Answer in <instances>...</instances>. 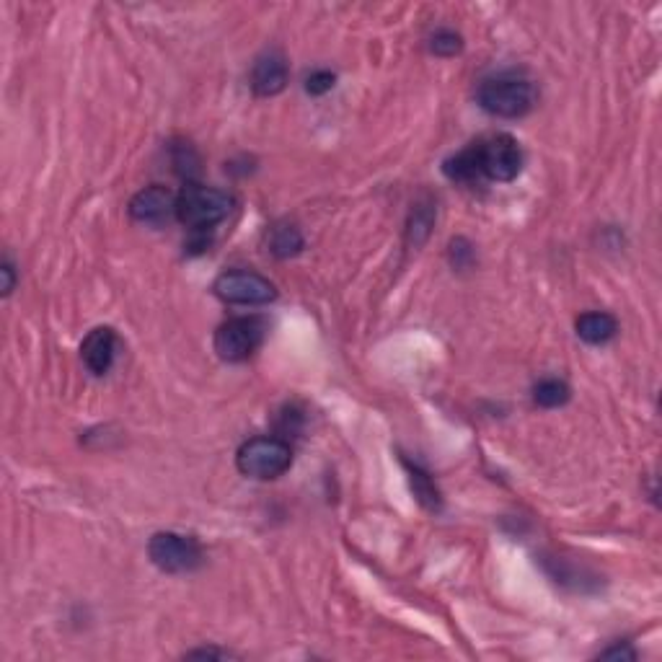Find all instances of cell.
Segmentation results:
<instances>
[{
    "label": "cell",
    "instance_id": "obj_1",
    "mask_svg": "<svg viewBox=\"0 0 662 662\" xmlns=\"http://www.w3.org/2000/svg\"><path fill=\"white\" fill-rule=\"evenodd\" d=\"M476 101L484 112L500 119L525 117L536 107L538 91L533 81L518 73H500L484 78L476 91Z\"/></svg>",
    "mask_w": 662,
    "mask_h": 662
},
{
    "label": "cell",
    "instance_id": "obj_2",
    "mask_svg": "<svg viewBox=\"0 0 662 662\" xmlns=\"http://www.w3.org/2000/svg\"><path fill=\"white\" fill-rule=\"evenodd\" d=\"M233 210V197L218 187L187 184L176 194V218L192 231H207L223 223Z\"/></svg>",
    "mask_w": 662,
    "mask_h": 662
},
{
    "label": "cell",
    "instance_id": "obj_3",
    "mask_svg": "<svg viewBox=\"0 0 662 662\" xmlns=\"http://www.w3.org/2000/svg\"><path fill=\"white\" fill-rule=\"evenodd\" d=\"M238 471L251 479H277L293 466V448L280 438H254L238 448Z\"/></svg>",
    "mask_w": 662,
    "mask_h": 662
},
{
    "label": "cell",
    "instance_id": "obj_4",
    "mask_svg": "<svg viewBox=\"0 0 662 662\" xmlns=\"http://www.w3.org/2000/svg\"><path fill=\"white\" fill-rule=\"evenodd\" d=\"M150 562L169 575H187L202 564V549L192 536L182 533H156L148 544Z\"/></svg>",
    "mask_w": 662,
    "mask_h": 662
},
{
    "label": "cell",
    "instance_id": "obj_5",
    "mask_svg": "<svg viewBox=\"0 0 662 662\" xmlns=\"http://www.w3.org/2000/svg\"><path fill=\"white\" fill-rule=\"evenodd\" d=\"M476 156H479L481 176H487L492 182H513L523 169V150L518 140L507 132L476 143Z\"/></svg>",
    "mask_w": 662,
    "mask_h": 662
},
{
    "label": "cell",
    "instance_id": "obj_6",
    "mask_svg": "<svg viewBox=\"0 0 662 662\" xmlns=\"http://www.w3.org/2000/svg\"><path fill=\"white\" fill-rule=\"evenodd\" d=\"M215 295L223 303H233V306H264L277 298L275 285L267 277L257 275V272H246V269H233V272H223L213 285Z\"/></svg>",
    "mask_w": 662,
    "mask_h": 662
},
{
    "label": "cell",
    "instance_id": "obj_7",
    "mask_svg": "<svg viewBox=\"0 0 662 662\" xmlns=\"http://www.w3.org/2000/svg\"><path fill=\"white\" fill-rule=\"evenodd\" d=\"M264 339V324L259 319H241L225 321L215 331V352L223 357L225 363H244L249 360Z\"/></svg>",
    "mask_w": 662,
    "mask_h": 662
},
{
    "label": "cell",
    "instance_id": "obj_8",
    "mask_svg": "<svg viewBox=\"0 0 662 662\" xmlns=\"http://www.w3.org/2000/svg\"><path fill=\"white\" fill-rule=\"evenodd\" d=\"M130 215L138 223L161 225L163 220L176 215V194L169 187H161V184L140 189L130 200Z\"/></svg>",
    "mask_w": 662,
    "mask_h": 662
},
{
    "label": "cell",
    "instance_id": "obj_9",
    "mask_svg": "<svg viewBox=\"0 0 662 662\" xmlns=\"http://www.w3.org/2000/svg\"><path fill=\"white\" fill-rule=\"evenodd\" d=\"M290 78L288 60L282 57V52H264L257 57V63L251 68V88L257 96H277L285 91Z\"/></svg>",
    "mask_w": 662,
    "mask_h": 662
},
{
    "label": "cell",
    "instance_id": "obj_10",
    "mask_svg": "<svg viewBox=\"0 0 662 662\" xmlns=\"http://www.w3.org/2000/svg\"><path fill=\"white\" fill-rule=\"evenodd\" d=\"M114 355H117V334L109 326L88 331V337L81 344L83 365L94 375H104L112 370Z\"/></svg>",
    "mask_w": 662,
    "mask_h": 662
},
{
    "label": "cell",
    "instance_id": "obj_11",
    "mask_svg": "<svg viewBox=\"0 0 662 662\" xmlns=\"http://www.w3.org/2000/svg\"><path fill=\"white\" fill-rule=\"evenodd\" d=\"M577 337L588 344H606L616 337L619 331V321L613 319L611 313L606 311H590L582 313L577 319Z\"/></svg>",
    "mask_w": 662,
    "mask_h": 662
},
{
    "label": "cell",
    "instance_id": "obj_12",
    "mask_svg": "<svg viewBox=\"0 0 662 662\" xmlns=\"http://www.w3.org/2000/svg\"><path fill=\"white\" fill-rule=\"evenodd\" d=\"M443 171L450 182H461V184L479 182L481 169H479V156H476V145H471V148L461 150V153H456L453 158H448Z\"/></svg>",
    "mask_w": 662,
    "mask_h": 662
},
{
    "label": "cell",
    "instance_id": "obj_13",
    "mask_svg": "<svg viewBox=\"0 0 662 662\" xmlns=\"http://www.w3.org/2000/svg\"><path fill=\"white\" fill-rule=\"evenodd\" d=\"M300 249H303V236H300L295 225L277 223L275 228L269 231V251H272L277 259L295 257Z\"/></svg>",
    "mask_w": 662,
    "mask_h": 662
},
{
    "label": "cell",
    "instance_id": "obj_14",
    "mask_svg": "<svg viewBox=\"0 0 662 662\" xmlns=\"http://www.w3.org/2000/svg\"><path fill=\"white\" fill-rule=\"evenodd\" d=\"M406 471H409V484H412V492L422 507L427 510H440V492L435 487V481L430 479V474L419 469V466H412V463H406Z\"/></svg>",
    "mask_w": 662,
    "mask_h": 662
},
{
    "label": "cell",
    "instance_id": "obj_15",
    "mask_svg": "<svg viewBox=\"0 0 662 662\" xmlns=\"http://www.w3.org/2000/svg\"><path fill=\"white\" fill-rule=\"evenodd\" d=\"M533 401L544 409H556L569 401V386L559 378H546L533 388Z\"/></svg>",
    "mask_w": 662,
    "mask_h": 662
},
{
    "label": "cell",
    "instance_id": "obj_16",
    "mask_svg": "<svg viewBox=\"0 0 662 662\" xmlns=\"http://www.w3.org/2000/svg\"><path fill=\"white\" fill-rule=\"evenodd\" d=\"M463 47L461 37L456 32H450V29H440V32L432 34L430 39V50L435 52L438 57H453L458 55Z\"/></svg>",
    "mask_w": 662,
    "mask_h": 662
},
{
    "label": "cell",
    "instance_id": "obj_17",
    "mask_svg": "<svg viewBox=\"0 0 662 662\" xmlns=\"http://www.w3.org/2000/svg\"><path fill=\"white\" fill-rule=\"evenodd\" d=\"M334 81H337L334 73H329V70H316V73H311L306 78V91L311 96H324L334 88Z\"/></svg>",
    "mask_w": 662,
    "mask_h": 662
},
{
    "label": "cell",
    "instance_id": "obj_18",
    "mask_svg": "<svg viewBox=\"0 0 662 662\" xmlns=\"http://www.w3.org/2000/svg\"><path fill=\"white\" fill-rule=\"evenodd\" d=\"M0 272H3V295H11V290H13V285H16V275H13V264L8 262H3V269H0Z\"/></svg>",
    "mask_w": 662,
    "mask_h": 662
},
{
    "label": "cell",
    "instance_id": "obj_19",
    "mask_svg": "<svg viewBox=\"0 0 662 662\" xmlns=\"http://www.w3.org/2000/svg\"><path fill=\"white\" fill-rule=\"evenodd\" d=\"M600 657H606V660H613V657H616V660H619V657H621V660H634V657H637V652L626 650V647H613V650H606Z\"/></svg>",
    "mask_w": 662,
    "mask_h": 662
},
{
    "label": "cell",
    "instance_id": "obj_20",
    "mask_svg": "<svg viewBox=\"0 0 662 662\" xmlns=\"http://www.w3.org/2000/svg\"><path fill=\"white\" fill-rule=\"evenodd\" d=\"M189 657H228V652H218V650H194V652H189Z\"/></svg>",
    "mask_w": 662,
    "mask_h": 662
}]
</instances>
